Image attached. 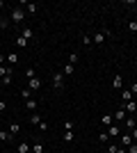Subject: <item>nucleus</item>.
Segmentation results:
<instances>
[{
    "label": "nucleus",
    "instance_id": "nucleus-1",
    "mask_svg": "<svg viewBox=\"0 0 137 153\" xmlns=\"http://www.w3.org/2000/svg\"><path fill=\"white\" fill-rule=\"evenodd\" d=\"M9 21H12L14 25H21V23L25 21V9H23V7H14V9H12V16H9Z\"/></svg>",
    "mask_w": 137,
    "mask_h": 153
},
{
    "label": "nucleus",
    "instance_id": "nucleus-2",
    "mask_svg": "<svg viewBox=\"0 0 137 153\" xmlns=\"http://www.w3.org/2000/svg\"><path fill=\"white\" fill-rule=\"evenodd\" d=\"M64 80H66V78H64V73H62V71H59V73H55V76H53V80H50V82H53V87H55V89H64Z\"/></svg>",
    "mask_w": 137,
    "mask_h": 153
},
{
    "label": "nucleus",
    "instance_id": "nucleus-3",
    "mask_svg": "<svg viewBox=\"0 0 137 153\" xmlns=\"http://www.w3.org/2000/svg\"><path fill=\"white\" fill-rule=\"evenodd\" d=\"M27 89H30V91H39V89H41V80H39L37 76L30 78V80H27Z\"/></svg>",
    "mask_w": 137,
    "mask_h": 153
},
{
    "label": "nucleus",
    "instance_id": "nucleus-4",
    "mask_svg": "<svg viewBox=\"0 0 137 153\" xmlns=\"http://www.w3.org/2000/svg\"><path fill=\"white\" fill-rule=\"evenodd\" d=\"M126 110H124V105H121V108L117 110V112H114V114H112V119H114V123H119V121H126Z\"/></svg>",
    "mask_w": 137,
    "mask_h": 153
},
{
    "label": "nucleus",
    "instance_id": "nucleus-5",
    "mask_svg": "<svg viewBox=\"0 0 137 153\" xmlns=\"http://www.w3.org/2000/svg\"><path fill=\"white\" fill-rule=\"evenodd\" d=\"M124 110H126V114H135V112H137V103L135 101H128L124 105Z\"/></svg>",
    "mask_w": 137,
    "mask_h": 153
},
{
    "label": "nucleus",
    "instance_id": "nucleus-6",
    "mask_svg": "<svg viewBox=\"0 0 137 153\" xmlns=\"http://www.w3.org/2000/svg\"><path fill=\"white\" fill-rule=\"evenodd\" d=\"M119 133H121V126H119V123H112V126H107V135H110V137H117Z\"/></svg>",
    "mask_w": 137,
    "mask_h": 153
},
{
    "label": "nucleus",
    "instance_id": "nucleus-7",
    "mask_svg": "<svg viewBox=\"0 0 137 153\" xmlns=\"http://www.w3.org/2000/svg\"><path fill=\"white\" fill-rule=\"evenodd\" d=\"M21 37H25L27 41H32L34 39V30L32 27H23V30H21Z\"/></svg>",
    "mask_w": 137,
    "mask_h": 153
},
{
    "label": "nucleus",
    "instance_id": "nucleus-8",
    "mask_svg": "<svg viewBox=\"0 0 137 153\" xmlns=\"http://www.w3.org/2000/svg\"><path fill=\"white\" fill-rule=\"evenodd\" d=\"M23 9H25V14H37L39 12V5H37V2H27Z\"/></svg>",
    "mask_w": 137,
    "mask_h": 153
},
{
    "label": "nucleus",
    "instance_id": "nucleus-9",
    "mask_svg": "<svg viewBox=\"0 0 137 153\" xmlns=\"http://www.w3.org/2000/svg\"><path fill=\"white\" fill-rule=\"evenodd\" d=\"M30 151H32V146L27 142H21L19 146H16V153H30Z\"/></svg>",
    "mask_w": 137,
    "mask_h": 153
},
{
    "label": "nucleus",
    "instance_id": "nucleus-10",
    "mask_svg": "<svg viewBox=\"0 0 137 153\" xmlns=\"http://www.w3.org/2000/svg\"><path fill=\"white\" fill-rule=\"evenodd\" d=\"M112 87H114V89H121V87H124V78L114 76V78H112Z\"/></svg>",
    "mask_w": 137,
    "mask_h": 153
},
{
    "label": "nucleus",
    "instance_id": "nucleus-11",
    "mask_svg": "<svg viewBox=\"0 0 137 153\" xmlns=\"http://www.w3.org/2000/svg\"><path fill=\"white\" fill-rule=\"evenodd\" d=\"M12 137H14V135L9 133V130H0V142H5V144H7V142H12Z\"/></svg>",
    "mask_w": 137,
    "mask_h": 153
},
{
    "label": "nucleus",
    "instance_id": "nucleus-12",
    "mask_svg": "<svg viewBox=\"0 0 137 153\" xmlns=\"http://www.w3.org/2000/svg\"><path fill=\"white\" fill-rule=\"evenodd\" d=\"M73 71H76V66H73V64H66L64 69H62V73H64V78H71Z\"/></svg>",
    "mask_w": 137,
    "mask_h": 153
},
{
    "label": "nucleus",
    "instance_id": "nucleus-13",
    "mask_svg": "<svg viewBox=\"0 0 137 153\" xmlns=\"http://www.w3.org/2000/svg\"><path fill=\"white\" fill-rule=\"evenodd\" d=\"M16 46H19V48H27V46H30V41H27L25 37H21V34H19V37H16Z\"/></svg>",
    "mask_w": 137,
    "mask_h": 153
},
{
    "label": "nucleus",
    "instance_id": "nucleus-14",
    "mask_svg": "<svg viewBox=\"0 0 137 153\" xmlns=\"http://www.w3.org/2000/svg\"><path fill=\"white\" fill-rule=\"evenodd\" d=\"M101 123H103L105 128H107V126H112V123H114V119H112V114H103V117H101Z\"/></svg>",
    "mask_w": 137,
    "mask_h": 153
},
{
    "label": "nucleus",
    "instance_id": "nucleus-15",
    "mask_svg": "<svg viewBox=\"0 0 137 153\" xmlns=\"http://www.w3.org/2000/svg\"><path fill=\"white\" fill-rule=\"evenodd\" d=\"M130 144H133V137H130V133H128V135H121V146H126V149H128Z\"/></svg>",
    "mask_w": 137,
    "mask_h": 153
},
{
    "label": "nucleus",
    "instance_id": "nucleus-16",
    "mask_svg": "<svg viewBox=\"0 0 137 153\" xmlns=\"http://www.w3.org/2000/svg\"><path fill=\"white\" fill-rule=\"evenodd\" d=\"M73 137H76V135H73V130H64V135H62V140H64L66 144H71Z\"/></svg>",
    "mask_w": 137,
    "mask_h": 153
},
{
    "label": "nucleus",
    "instance_id": "nucleus-17",
    "mask_svg": "<svg viewBox=\"0 0 137 153\" xmlns=\"http://www.w3.org/2000/svg\"><path fill=\"white\" fill-rule=\"evenodd\" d=\"M25 108L30 110V112H37V101H34V98H27V101H25Z\"/></svg>",
    "mask_w": 137,
    "mask_h": 153
},
{
    "label": "nucleus",
    "instance_id": "nucleus-18",
    "mask_svg": "<svg viewBox=\"0 0 137 153\" xmlns=\"http://www.w3.org/2000/svg\"><path fill=\"white\" fill-rule=\"evenodd\" d=\"M12 78H14V69L9 71V73H7V76L2 78V80H0V85H5V87H7V85H12Z\"/></svg>",
    "mask_w": 137,
    "mask_h": 153
},
{
    "label": "nucleus",
    "instance_id": "nucleus-19",
    "mask_svg": "<svg viewBox=\"0 0 137 153\" xmlns=\"http://www.w3.org/2000/svg\"><path fill=\"white\" fill-rule=\"evenodd\" d=\"M41 121H44V119H41V114H37V112H32V117H30V123H32V126H39Z\"/></svg>",
    "mask_w": 137,
    "mask_h": 153
},
{
    "label": "nucleus",
    "instance_id": "nucleus-20",
    "mask_svg": "<svg viewBox=\"0 0 137 153\" xmlns=\"http://www.w3.org/2000/svg\"><path fill=\"white\" fill-rule=\"evenodd\" d=\"M9 71H12V66H5V64H0V80H2V78H5Z\"/></svg>",
    "mask_w": 137,
    "mask_h": 153
},
{
    "label": "nucleus",
    "instance_id": "nucleus-21",
    "mask_svg": "<svg viewBox=\"0 0 137 153\" xmlns=\"http://www.w3.org/2000/svg\"><path fill=\"white\" fill-rule=\"evenodd\" d=\"M135 121H137V119H133V117H126V128H128V130H133V128H135Z\"/></svg>",
    "mask_w": 137,
    "mask_h": 153
},
{
    "label": "nucleus",
    "instance_id": "nucleus-22",
    "mask_svg": "<svg viewBox=\"0 0 137 153\" xmlns=\"http://www.w3.org/2000/svg\"><path fill=\"white\" fill-rule=\"evenodd\" d=\"M7 130H9L12 135H19V133H21V126H19V123H12V126L7 128Z\"/></svg>",
    "mask_w": 137,
    "mask_h": 153
},
{
    "label": "nucleus",
    "instance_id": "nucleus-23",
    "mask_svg": "<svg viewBox=\"0 0 137 153\" xmlns=\"http://www.w3.org/2000/svg\"><path fill=\"white\" fill-rule=\"evenodd\" d=\"M121 98H124V103L133 101V91H130V89H124V96H121Z\"/></svg>",
    "mask_w": 137,
    "mask_h": 153
},
{
    "label": "nucleus",
    "instance_id": "nucleus-24",
    "mask_svg": "<svg viewBox=\"0 0 137 153\" xmlns=\"http://www.w3.org/2000/svg\"><path fill=\"white\" fill-rule=\"evenodd\" d=\"M107 140H110V135H107V130H103V133L98 135V142H101V144H105Z\"/></svg>",
    "mask_w": 137,
    "mask_h": 153
},
{
    "label": "nucleus",
    "instance_id": "nucleus-25",
    "mask_svg": "<svg viewBox=\"0 0 137 153\" xmlns=\"http://www.w3.org/2000/svg\"><path fill=\"white\" fill-rule=\"evenodd\" d=\"M7 62L16 64V62H19V55H16V53H9V55H7Z\"/></svg>",
    "mask_w": 137,
    "mask_h": 153
},
{
    "label": "nucleus",
    "instance_id": "nucleus-26",
    "mask_svg": "<svg viewBox=\"0 0 137 153\" xmlns=\"http://www.w3.org/2000/svg\"><path fill=\"white\" fill-rule=\"evenodd\" d=\"M32 153H44V144H39V142H37V144L32 146Z\"/></svg>",
    "mask_w": 137,
    "mask_h": 153
},
{
    "label": "nucleus",
    "instance_id": "nucleus-27",
    "mask_svg": "<svg viewBox=\"0 0 137 153\" xmlns=\"http://www.w3.org/2000/svg\"><path fill=\"white\" fill-rule=\"evenodd\" d=\"M76 62H78V53H71V55H69V64L76 66Z\"/></svg>",
    "mask_w": 137,
    "mask_h": 153
},
{
    "label": "nucleus",
    "instance_id": "nucleus-28",
    "mask_svg": "<svg viewBox=\"0 0 137 153\" xmlns=\"http://www.w3.org/2000/svg\"><path fill=\"white\" fill-rule=\"evenodd\" d=\"M9 27V19H0V30H7Z\"/></svg>",
    "mask_w": 137,
    "mask_h": 153
},
{
    "label": "nucleus",
    "instance_id": "nucleus-29",
    "mask_svg": "<svg viewBox=\"0 0 137 153\" xmlns=\"http://www.w3.org/2000/svg\"><path fill=\"white\" fill-rule=\"evenodd\" d=\"M21 96H23V98H32V91H30V89H27V87H25V89L21 91Z\"/></svg>",
    "mask_w": 137,
    "mask_h": 153
},
{
    "label": "nucleus",
    "instance_id": "nucleus-30",
    "mask_svg": "<svg viewBox=\"0 0 137 153\" xmlns=\"http://www.w3.org/2000/svg\"><path fill=\"white\" fill-rule=\"evenodd\" d=\"M128 30H130V32H137V21H130V23H128Z\"/></svg>",
    "mask_w": 137,
    "mask_h": 153
},
{
    "label": "nucleus",
    "instance_id": "nucleus-31",
    "mask_svg": "<svg viewBox=\"0 0 137 153\" xmlns=\"http://www.w3.org/2000/svg\"><path fill=\"white\" fill-rule=\"evenodd\" d=\"M82 44H85V46H89V44H94V41H91V37H89V34H85V37H82Z\"/></svg>",
    "mask_w": 137,
    "mask_h": 153
},
{
    "label": "nucleus",
    "instance_id": "nucleus-32",
    "mask_svg": "<svg viewBox=\"0 0 137 153\" xmlns=\"http://www.w3.org/2000/svg\"><path fill=\"white\" fill-rule=\"evenodd\" d=\"M37 128H39L41 133H46V130H48V123H46V121H41V123H39V126H37Z\"/></svg>",
    "mask_w": 137,
    "mask_h": 153
},
{
    "label": "nucleus",
    "instance_id": "nucleus-33",
    "mask_svg": "<svg viewBox=\"0 0 137 153\" xmlns=\"http://www.w3.org/2000/svg\"><path fill=\"white\" fill-rule=\"evenodd\" d=\"M117 151H119L117 144H110V146H107V153H117Z\"/></svg>",
    "mask_w": 137,
    "mask_h": 153
},
{
    "label": "nucleus",
    "instance_id": "nucleus-34",
    "mask_svg": "<svg viewBox=\"0 0 137 153\" xmlns=\"http://www.w3.org/2000/svg\"><path fill=\"white\" fill-rule=\"evenodd\" d=\"M128 153H137V142H133L130 146H128Z\"/></svg>",
    "mask_w": 137,
    "mask_h": 153
},
{
    "label": "nucleus",
    "instance_id": "nucleus-35",
    "mask_svg": "<svg viewBox=\"0 0 137 153\" xmlns=\"http://www.w3.org/2000/svg\"><path fill=\"white\" fill-rule=\"evenodd\" d=\"M25 76H27V78H34L37 73H34V69H25Z\"/></svg>",
    "mask_w": 137,
    "mask_h": 153
},
{
    "label": "nucleus",
    "instance_id": "nucleus-36",
    "mask_svg": "<svg viewBox=\"0 0 137 153\" xmlns=\"http://www.w3.org/2000/svg\"><path fill=\"white\" fill-rule=\"evenodd\" d=\"M64 130H73V121H64Z\"/></svg>",
    "mask_w": 137,
    "mask_h": 153
},
{
    "label": "nucleus",
    "instance_id": "nucleus-37",
    "mask_svg": "<svg viewBox=\"0 0 137 153\" xmlns=\"http://www.w3.org/2000/svg\"><path fill=\"white\" fill-rule=\"evenodd\" d=\"M130 91H133V96L137 94V82H133V85H130Z\"/></svg>",
    "mask_w": 137,
    "mask_h": 153
},
{
    "label": "nucleus",
    "instance_id": "nucleus-38",
    "mask_svg": "<svg viewBox=\"0 0 137 153\" xmlns=\"http://www.w3.org/2000/svg\"><path fill=\"white\" fill-rule=\"evenodd\" d=\"M5 110H7V103H5V101H0V112H5Z\"/></svg>",
    "mask_w": 137,
    "mask_h": 153
},
{
    "label": "nucleus",
    "instance_id": "nucleus-39",
    "mask_svg": "<svg viewBox=\"0 0 137 153\" xmlns=\"http://www.w3.org/2000/svg\"><path fill=\"white\" fill-rule=\"evenodd\" d=\"M0 62H7V55H0Z\"/></svg>",
    "mask_w": 137,
    "mask_h": 153
},
{
    "label": "nucleus",
    "instance_id": "nucleus-40",
    "mask_svg": "<svg viewBox=\"0 0 137 153\" xmlns=\"http://www.w3.org/2000/svg\"><path fill=\"white\" fill-rule=\"evenodd\" d=\"M2 7H5V0H0V9H2Z\"/></svg>",
    "mask_w": 137,
    "mask_h": 153
},
{
    "label": "nucleus",
    "instance_id": "nucleus-41",
    "mask_svg": "<svg viewBox=\"0 0 137 153\" xmlns=\"http://www.w3.org/2000/svg\"><path fill=\"white\" fill-rule=\"evenodd\" d=\"M135 128H137V121H135Z\"/></svg>",
    "mask_w": 137,
    "mask_h": 153
},
{
    "label": "nucleus",
    "instance_id": "nucleus-42",
    "mask_svg": "<svg viewBox=\"0 0 137 153\" xmlns=\"http://www.w3.org/2000/svg\"><path fill=\"white\" fill-rule=\"evenodd\" d=\"M0 144H2V142H0Z\"/></svg>",
    "mask_w": 137,
    "mask_h": 153
}]
</instances>
